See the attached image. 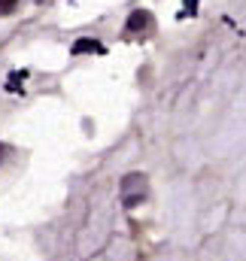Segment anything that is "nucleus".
Listing matches in <instances>:
<instances>
[{
  "label": "nucleus",
  "mask_w": 246,
  "mask_h": 261,
  "mask_svg": "<svg viewBox=\"0 0 246 261\" xmlns=\"http://www.w3.org/2000/svg\"><path fill=\"white\" fill-rule=\"evenodd\" d=\"M143 179H146V176H137V173H131V176H128V182H125V189H134V186H140ZM140 192H146V186H140ZM140 200H143L140 195H131V192H125V206H137Z\"/></svg>",
  "instance_id": "1"
},
{
  "label": "nucleus",
  "mask_w": 246,
  "mask_h": 261,
  "mask_svg": "<svg viewBox=\"0 0 246 261\" xmlns=\"http://www.w3.org/2000/svg\"><path fill=\"white\" fill-rule=\"evenodd\" d=\"M143 28H149V12L137 9V12L128 18V31H143Z\"/></svg>",
  "instance_id": "2"
},
{
  "label": "nucleus",
  "mask_w": 246,
  "mask_h": 261,
  "mask_svg": "<svg viewBox=\"0 0 246 261\" xmlns=\"http://www.w3.org/2000/svg\"><path fill=\"white\" fill-rule=\"evenodd\" d=\"M101 46L94 43V40H79L76 46H73V55H82V52H97Z\"/></svg>",
  "instance_id": "3"
},
{
  "label": "nucleus",
  "mask_w": 246,
  "mask_h": 261,
  "mask_svg": "<svg viewBox=\"0 0 246 261\" xmlns=\"http://www.w3.org/2000/svg\"><path fill=\"white\" fill-rule=\"evenodd\" d=\"M18 6V0H0V15H9Z\"/></svg>",
  "instance_id": "4"
}]
</instances>
